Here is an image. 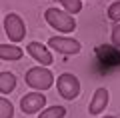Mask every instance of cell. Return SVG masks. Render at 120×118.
I'll use <instances>...</instances> for the list:
<instances>
[{"label": "cell", "mask_w": 120, "mask_h": 118, "mask_svg": "<svg viewBox=\"0 0 120 118\" xmlns=\"http://www.w3.org/2000/svg\"><path fill=\"white\" fill-rule=\"evenodd\" d=\"M44 18H46V22L52 26V28H56L62 34H70V32L76 30V20H74V16H70V14L64 12V10L48 8L46 12H44Z\"/></svg>", "instance_id": "obj_1"}, {"label": "cell", "mask_w": 120, "mask_h": 118, "mask_svg": "<svg viewBox=\"0 0 120 118\" xmlns=\"http://www.w3.org/2000/svg\"><path fill=\"white\" fill-rule=\"evenodd\" d=\"M24 80L30 88H34V90H48L54 84V74L44 66H34L30 70H26Z\"/></svg>", "instance_id": "obj_2"}, {"label": "cell", "mask_w": 120, "mask_h": 118, "mask_svg": "<svg viewBox=\"0 0 120 118\" xmlns=\"http://www.w3.org/2000/svg\"><path fill=\"white\" fill-rule=\"evenodd\" d=\"M56 86H58L60 96L66 98V100H74V98L80 94V80H78L74 74H70V72L60 74V76H58V82H56Z\"/></svg>", "instance_id": "obj_3"}, {"label": "cell", "mask_w": 120, "mask_h": 118, "mask_svg": "<svg viewBox=\"0 0 120 118\" xmlns=\"http://www.w3.org/2000/svg\"><path fill=\"white\" fill-rule=\"evenodd\" d=\"M4 30H6V36L10 38V42H22L26 36V26L24 20H22L18 14L10 12L8 16L4 18Z\"/></svg>", "instance_id": "obj_4"}, {"label": "cell", "mask_w": 120, "mask_h": 118, "mask_svg": "<svg viewBox=\"0 0 120 118\" xmlns=\"http://www.w3.org/2000/svg\"><path fill=\"white\" fill-rule=\"evenodd\" d=\"M48 44H50L52 50H56L58 54H78L80 52V42L78 40H74V38H68V36H52L50 40H48Z\"/></svg>", "instance_id": "obj_5"}, {"label": "cell", "mask_w": 120, "mask_h": 118, "mask_svg": "<svg viewBox=\"0 0 120 118\" xmlns=\"http://www.w3.org/2000/svg\"><path fill=\"white\" fill-rule=\"evenodd\" d=\"M46 106V96L42 92H28L26 96H22L20 108L24 114H36Z\"/></svg>", "instance_id": "obj_6"}, {"label": "cell", "mask_w": 120, "mask_h": 118, "mask_svg": "<svg viewBox=\"0 0 120 118\" xmlns=\"http://www.w3.org/2000/svg\"><path fill=\"white\" fill-rule=\"evenodd\" d=\"M26 52H28V54L40 64V66H44V68L50 66V64L54 62V58H52L50 50H48L44 44H40V42H30L28 46H26Z\"/></svg>", "instance_id": "obj_7"}, {"label": "cell", "mask_w": 120, "mask_h": 118, "mask_svg": "<svg viewBox=\"0 0 120 118\" xmlns=\"http://www.w3.org/2000/svg\"><path fill=\"white\" fill-rule=\"evenodd\" d=\"M108 100H110V94H108L106 88H98L94 92V96H92V100H90V108L88 112L92 114V116H96V114H100L104 108L108 106Z\"/></svg>", "instance_id": "obj_8"}, {"label": "cell", "mask_w": 120, "mask_h": 118, "mask_svg": "<svg viewBox=\"0 0 120 118\" xmlns=\"http://www.w3.org/2000/svg\"><path fill=\"white\" fill-rule=\"evenodd\" d=\"M24 56V50L16 44H0V60H6V62H14V60H20Z\"/></svg>", "instance_id": "obj_9"}, {"label": "cell", "mask_w": 120, "mask_h": 118, "mask_svg": "<svg viewBox=\"0 0 120 118\" xmlns=\"http://www.w3.org/2000/svg\"><path fill=\"white\" fill-rule=\"evenodd\" d=\"M16 88V76L12 72H0V92L10 94Z\"/></svg>", "instance_id": "obj_10"}, {"label": "cell", "mask_w": 120, "mask_h": 118, "mask_svg": "<svg viewBox=\"0 0 120 118\" xmlns=\"http://www.w3.org/2000/svg\"><path fill=\"white\" fill-rule=\"evenodd\" d=\"M64 116H66L64 106H50V108H44L38 118H64Z\"/></svg>", "instance_id": "obj_11"}, {"label": "cell", "mask_w": 120, "mask_h": 118, "mask_svg": "<svg viewBox=\"0 0 120 118\" xmlns=\"http://www.w3.org/2000/svg\"><path fill=\"white\" fill-rule=\"evenodd\" d=\"M60 4L64 6V12H68L70 16L82 10V0H60Z\"/></svg>", "instance_id": "obj_12"}, {"label": "cell", "mask_w": 120, "mask_h": 118, "mask_svg": "<svg viewBox=\"0 0 120 118\" xmlns=\"http://www.w3.org/2000/svg\"><path fill=\"white\" fill-rule=\"evenodd\" d=\"M14 116V106L10 100H6L4 96H0V118H12Z\"/></svg>", "instance_id": "obj_13"}, {"label": "cell", "mask_w": 120, "mask_h": 118, "mask_svg": "<svg viewBox=\"0 0 120 118\" xmlns=\"http://www.w3.org/2000/svg\"><path fill=\"white\" fill-rule=\"evenodd\" d=\"M106 16L110 18L112 22H116V24L120 22V0H116V2H112V4L108 6V10H106Z\"/></svg>", "instance_id": "obj_14"}, {"label": "cell", "mask_w": 120, "mask_h": 118, "mask_svg": "<svg viewBox=\"0 0 120 118\" xmlns=\"http://www.w3.org/2000/svg\"><path fill=\"white\" fill-rule=\"evenodd\" d=\"M110 38H112V44L120 48V22L112 28V36H110Z\"/></svg>", "instance_id": "obj_15"}, {"label": "cell", "mask_w": 120, "mask_h": 118, "mask_svg": "<svg viewBox=\"0 0 120 118\" xmlns=\"http://www.w3.org/2000/svg\"><path fill=\"white\" fill-rule=\"evenodd\" d=\"M104 118H116V116H104Z\"/></svg>", "instance_id": "obj_16"}]
</instances>
